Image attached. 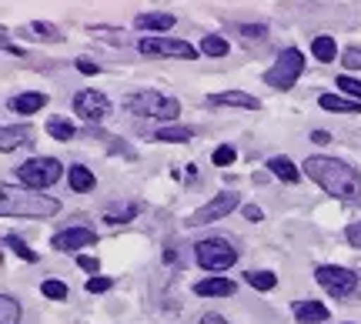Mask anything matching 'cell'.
I'll return each mask as SVG.
<instances>
[{"label": "cell", "mask_w": 361, "mask_h": 324, "mask_svg": "<svg viewBox=\"0 0 361 324\" xmlns=\"http://www.w3.org/2000/svg\"><path fill=\"white\" fill-rule=\"evenodd\" d=\"M301 174H308L324 194L338 197V201H345V204H361V170H355L351 164H345V161L314 154L301 164Z\"/></svg>", "instance_id": "cell-1"}, {"label": "cell", "mask_w": 361, "mask_h": 324, "mask_svg": "<svg viewBox=\"0 0 361 324\" xmlns=\"http://www.w3.org/2000/svg\"><path fill=\"white\" fill-rule=\"evenodd\" d=\"M57 211H61V201L47 194H27V191H11V187H4L0 194L4 218H51Z\"/></svg>", "instance_id": "cell-2"}, {"label": "cell", "mask_w": 361, "mask_h": 324, "mask_svg": "<svg viewBox=\"0 0 361 324\" xmlns=\"http://www.w3.org/2000/svg\"><path fill=\"white\" fill-rule=\"evenodd\" d=\"M124 111L134 117H157V120H178L180 104L178 97H168L161 91H137L124 97Z\"/></svg>", "instance_id": "cell-3"}, {"label": "cell", "mask_w": 361, "mask_h": 324, "mask_svg": "<svg viewBox=\"0 0 361 324\" xmlns=\"http://www.w3.org/2000/svg\"><path fill=\"white\" fill-rule=\"evenodd\" d=\"M301 70H305V54L298 51V47H288V51L278 54V61L264 70V84L274 87V91H291L301 77Z\"/></svg>", "instance_id": "cell-4"}, {"label": "cell", "mask_w": 361, "mask_h": 324, "mask_svg": "<svg viewBox=\"0 0 361 324\" xmlns=\"http://www.w3.org/2000/svg\"><path fill=\"white\" fill-rule=\"evenodd\" d=\"M61 174H64V168H61L57 157H30L17 168V181L30 191H44V187L61 181Z\"/></svg>", "instance_id": "cell-5"}, {"label": "cell", "mask_w": 361, "mask_h": 324, "mask_svg": "<svg viewBox=\"0 0 361 324\" xmlns=\"http://www.w3.org/2000/svg\"><path fill=\"white\" fill-rule=\"evenodd\" d=\"M194 258H197V264L204 271H228L234 261H238V251L224 237H204V241L194 244Z\"/></svg>", "instance_id": "cell-6"}, {"label": "cell", "mask_w": 361, "mask_h": 324, "mask_svg": "<svg viewBox=\"0 0 361 324\" xmlns=\"http://www.w3.org/2000/svg\"><path fill=\"white\" fill-rule=\"evenodd\" d=\"M314 281L331 294V298H351L358 291V274L348 268H338V264H322L314 268Z\"/></svg>", "instance_id": "cell-7"}, {"label": "cell", "mask_w": 361, "mask_h": 324, "mask_svg": "<svg viewBox=\"0 0 361 324\" xmlns=\"http://www.w3.org/2000/svg\"><path fill=\"white\" fill-rule=\"evenodd\" d=\"M238 204H241V197L234 194V191H224V194H214L211 197V201H207L204 208H197L191 214V218H188V224H191V228H201V224H211V220H221V218H228V214H231L234 208H238Z\"/></svg>", "instance_id": "cell-8"}, {"label": "cell", "mask_w": 361, "mask_h": 324, "mask_svg": "<svg viewBox=\"0 0 361 324\" xmlns=\"http://www.w3.org/2000/svg\"><path fill=\"white\" fill-rule=\"evenodd\" d=\"M74 114H80L87 124H101L104 117L111 114V101H107V94L84 87V91L74 94Z\"/></svg>", "instance_id": "cell-9"}, {"label": "cell", "mask_w": 361, "mask_h": 324, "mask_svg": "<svg viewBox=\"0 0 361 324\" xmlns=\"http://www.w3.org/2000/svg\"><path fill=\"white\" fill-rule=\"evenodd\" d=\"M141 54H151V57H180V61H194L197 57V51H194L191 44L178 37H144Z\"/></svg>", "instance_id": "cell-10"}, {"label": "cell", "mask_w": 361, "mask_h": 324, "mask_svg": "<svg viewBox=\"0 0 361 324\" xmlns=\"http://www.w3.org/2000/svg\"><path fill=\"white\" fill-rule=\"evenodd\" d=\"M94 244H97V231H90V228H67V231L54 234V241H51V247L61 251V254H71V251L94 247Z\"/></svg>", "instance_id": "cell-11"}, {"label": "cell", "mask_w": 361, "mask_h": 324, "mask_svg": "<svg viewBox=\"0 0 361 324\" xmlns=\"http://www.w3.org/2000/svg\"><path fill=\"white\" fill-rule=\"evenodd\" d=\"M194 294H201V298H231L234 281L231 278H204V281L194 285Z\"/></svg>", "instance_id": "cell-12"}, {"label": "cell", "mask_w": 361, "mask_h": 324, "mask_svg": "<svg viewBox=\"0 0 361 324\" xmlns=\"http://www.w3.org/2000/svg\"><path fill=\"white\" fill-rule=\"evenodd\" d=\"M211 104L218 107H245V111H258L261 101L258 97H251L245 91H221V94H211Z\"/></svg>", "instance_id": "cell-13"}, {"label": "cell", "mask_w": 361, "mask_h": 324, "mask_svg": "<svg viewBox=\"0 0 361 324\" xmlns=\"http://www.w3.org/2000/svg\"><path fill=\"white\" fill-rule=\"evenodd\" d=\"M295 318L298 324H322L328 321V308L322 301H295Z\"/></svg>", "instance_id": "cell-14"}, {"label": "cell", "mask_w": 361, "mask_h": 324, "mask_svg": "<svg viewBox=\"0 0 361 324\" xmlns=\"http://www.w3.org/2000/svg\"><path fill=\"white\" fill-rule=\"evenodd\" d=\"M44 107H47V94H40V91L17 94V97L11 101L13 114H37V111H44Z\"/></svg>", "instance_id": "cell-15"}, {"label": "cell", "mask_w": 361, "mask_h": 324, "mask_svg": "<svg viewBox=\"0 0 361 324\" xmlns=\"http://www.w3.org/2000/svg\"><path fill=\"white\" fill-rule=\"evenodd\" d=\"M174 24H178L174 13H141V17L134 20L137 30H151V34H164V30H171Z\"/></svg>", "instance_id": "cell-16"}, {"label": "cell", "mask_w": 361, "mask_h": 324, "mask_svg": "<svg viewBox=\"0 0 361 324\" xmlns=\"http://www.w3.org/2000/svg\"><path fill=\"white\" fill-rule=\"evenodd\" d=\"M318 104H322L324 111H335V114H361L358 101H348V97H341V94H322Z\"/></svg>", "instance_id": "cell-17"}, {"label": "cell", "mask_w": 361, "mask_h": 324, "mask_svg": "<svg viewBox=\"0 0 361 324\" xmlns=\"http://www.w3.org/2000/svg\"><path fill=\"white\" fill-rule=\"evenodd\" d=\"M34 130L30 127H4L0 130V151H13V147H24L30 144Z\"/></svg>", "instance_id": "cell-18"}, {"label": "cell", "mask_w": 361, "mask_h": 324, "mask_svg": "<svg viewBox=\"0 0 361 324\" xmlns=\"http://www.w3.org/2000/svg\"><path fill=\"white\" fill-rule=\"evenodd\" d=\"M311 54H314V61H322V64H331L338 57V44L335 37H328V34H322V37L311 40Z\"/></svg>", "instance_id": "cell-19"}, {"label": "cell", "mask_w": 361, "mask_h": 324, "mask_svg": "<svg viewBox=\"0 0 361 324\" xmlns=\"http://www.w3.org/2000/svg\"><path fill=\"white\" fill-rule=\"evenodd\" d=\"M67 181H71V191H78V194H87L90 187H94V174H90L84 164H74V168L67 170Z\"/></svg>", "instance_id": "cell-20"}, {"label": "cell", "mask_w": 361, "mask_h": 324, "mask_svg": "<svg viewBox=\"0 0 361 324\" xmlns=\"http://www.w3.org/2000/svg\"><path fill=\"white\" fill-rule=\"evenodd\" d=\"M268 170L271 174H274V177H281V181H288V184H295L298 177H301V170L295 168V164H291V161H288V157H271L268 161Z\"/></svg>", "instance_id": "cell-21"}, {"label": "cell", "mask_w": 361, "mask_h": 324, "mask_svg": "<svg viewBox=\"0 0 361 324\" xmlns=\"http://www.w3.org/2000/svg\"><path fill=\"white\" fill-rule=\"evenodd\" d=\"M20 301L11 294H0V324H20Z\"/></svg>", "instance_id": "cell-22"}, {"label": "cell", "mask_w": 361, "mask_h": 324, "mask_svg": "<svg viewBox=\"0 0 361 324\" xmlns=\"http://www.w3.org/2000/svg\"><path fill=\"white\" fill-rule=\"evenodd\" d=\"M154 137L164 144H188L194 137V127H161Z\"/></svg>", "instance_id": "cell-23"}, {"label": "cell", "mask_w": 361, "mask_h": 324, "mask_svg": "<svg viewBox=\"0 0 361 324\" xmlns=\"http://www.w3.org/2000/svg\"><path fill=\"white\" fill-rule=\"evenodd\" d=\"M47 134H51L54 141H71V137L78 134V127H74L71 120H61V117H54V120H47Z\"/></svg>", "instance_id": "cell-24"}, {"label": "cell", "mask_w": 361, "mask_h": 324, "mask_svg": "<svg viewBox=\"0 0 361 324\" xmlns=\"http://www.w3.org/2000/svg\"><path fill=\"white\" fill-rule=\"evenodd\" d=\"M201 51H204L207 57H224L231 47H228V40L221 37V34H204V40H201Z\"/></svg>", "instance_id": "cell-25"}, {"label": "cell", "mask_w": 361, "mask_h": 324, "mask_svg": "<svg viewBox=\"0 0 361 324\" xmlns=\"http://www.w3.org/2000/svg\"><path fill=\"white\" fill-rule=\"evenodd\" d=\"M4 244L11 247L17 258H24L27 264H34V261H37V251H30V247H27V241H24V237H17V234H7V237H4Z\"/></svg>", "instance_id": "cell-26"}, {"label": "cell", "mask_w": 361, "mask_h": 324, "mask_svg": "<svg viewBox=\"0 0 361 324\" xmlns=\"http://www.w3.org/2000/svg\"><path fill=\"white\" fill-rule=\"evenodd\" d=\"M245 281H247L251 287H255V291H271V287L278 285V278H274L271 271H247V274H245Z\"/></svg>", "instance_id": "cell-27"}, {"label": "cell", "mask_w": 361, "mask_h": 324, "mask_svg": "<svg viewBox=\"0 0 361 324\" xmlns=\"http://www.w3.org/2000/svg\"><path fill=\"white\" fill-rule=\"evenodd\" d=\"M27 30H34V37L51 40V44H57V40H64V34H61L57 27H54V24H44V20H34V24H27Z\"/></svg>", "instance_id": "cell-28"}, {"label": "cell", "mask_w": 361, "mask_h": 324, "mask_svg": "<svg viewBox=\"0 0 361 324\" xmlns=\"http://www.w3.org/2000/svg\"><path fill=\"white\" fill-rule=\"evenodd\" d=\"M40 291H44V298H51V301H64L71 291H67L64 281H57V278H47L44 285H40Z\"/></svg>", "instance_id": "cell-29"}, {"label": "cell", "mask_w": 361, "mask_h": 324, "mask_svg": "<svg viewBox=\"0 0 361 324\" xmlns=\"http://www.w3.org/2000/svg\"><path fill=\"white\" fill-rule=\"evenodd\" d=\"M137 211H141V204H128V208L107 211V214H104V220H107V224H128L130 218H137Z\"/></svg>", "instance_id": "cell-30"}, {"label": "cell", "mask_w": 361, "mask_h": 324, "mask_svg": "<svg viewBox=\"0 0 361 324\" xmlns=\"http://www.w3.org/2000/svg\"><path fill=\"white\" fill-rule=\"evenodd\" d=\"M234 157H238V151H234L231 144H221L218 151H214V157H211V161H214L218 168H228V164H234Z\"/></svg>", "instance_id": "cell-31"}, {"label": "cell", "mask_w": 361, "mask_h": 324, "mask_svg": "<svg viewBox=\"0 0 361 324\" xmlns=\"http://www.w3.org/2000/svg\"><path fill=\"white\" fill-rule=\"evenodd\" d=\"M338 87H341L345 94H351V97H358V101H361V80H355L351 74H341V77H338Z\"/></svg>", "instance_id": "cell-32"}, {"label": "cell", "mask_w": 361, "mask_h": 324, "mask_svg": "<svg viewBox=\"0 0 361 324\" xmlns=\"http://www.w3.org/2000/svg\"><path fill=\"white\" fill-rule=\"evenodd\" d=\"M341 64L348 67V70H361V47H348V51L341 54Z\"/></svg>", "instance_id": "cell-33"}, {"label": "cell", "mask_w": 361, "mask_h": 324, "mask_svg": "<svg viewBox=\"0 0 361 324\" xmlns=\"http://www.w3.org/2000/svg\"><path fill=\"white\" fill-rule=\"evenodd\" d=\"M111 278H90L87 281V294H104V291H111Z\"/></svg>", "instance_id": "cell-34"}, {"label": "cell", "mask_w": 361, "mask_h": 324, "mask_svg": "<svg viewBox=\"0 0 361 324\" xmlns=\"http://www.w3.org/2000/svg\"><path fill=\"white\" fill-rule=\"evenodd\" d=\"M345 237H348V244H351V247H358V251H361V220L348 224V231H345Z\"/></svg>", "instance_id": "cell-35"}, {"label": "cell", "mask_w": 361, "mask_h": 324, "mask_svg": "<svg viewBox=\"0 0 361 324\" xmlns=\"http://www.w3.org/2000/svg\"><path fill=\"white\" fill-rule=\"evenodd\" d=\"M241 34H245V37L247 40H255V37H264V34H268V27H264V24H258V27H255V24H245V27H241Z\"/></svg>", "instance_id": "cell-36"}, {"label": "cell", "mask_w": 361, "mask_h": 324, "mask_svg": "<svg viewBox=\"0 0 361 324\" xmlns=\"http://www.w3.org/2000/svg\"><path fill=\"white\" fill-rule=\"evenodd\" d=\"M78 264L84 268V271H90V274H97V271H101V264H97V258H90V254H78Z\"/></svg>", "instance_id": "cell-37"}, {"label": "cell", "mask_w": 361, "mask_h": 324, "mask_svg": "<svg viewBox=\"0 0 361 324\" xmlns=\"http://www.w3.org/2000/svg\"><path fill=\"white\" fill-rule=\"evenodd\" d=\"M78 70H80V74H87V77H94L101 67L94 64V61H87V57H80V61H78Z\"/></svg>", "instance_id": "cell-38"}, {"label": "cell", "mask_w": 361, "mask_h": 324, "mask_svg": "<svg viewBox=\"0 0 361 324\" xmlns=\"http://www.w3.org/2000/svg\"><path fill=\"white\" fill-rule=\"evenodd\" d=\"M245 218H247V220H255V224H258V220H264V211H261L258 204H247V208H245Z\"/></svg>", "instance_id": "cell-39"}, {"label": "cell", "mask_w": 361, "mask_h": 324, "mask_svg": "<svg viewBox=\"0 0 361 324\" xmlns=\"http://www.w3.org/2000/svg\"><path fill=\"white\" fill-rule=\"evenodd\" d=\"M311 141L314 144H331V134H328V130H311Z\"/></svg>", "instance_id": "cell-40"}, {"label": "cell", "mask_w": 361, "mask_h": 324, "mask_svg": "<svg viewBox=\"0 0 361 324\" xmlns=\"http://www.w3.org/2000/svg\"><path fill=\"white\" fill-rule=\"evenodd\" d=\"M197 324H228V321H224L221 314H204V318H201Z\"/></svg>", "instance_id": "cell-41"}]
</instances>
